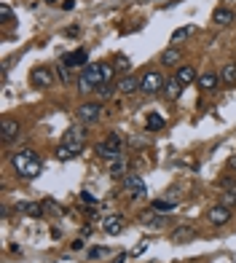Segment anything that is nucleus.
Listing matches in <instances>:
<instances>
[{"label":"nucleus","mask_w":236,"mask_h":263,"mask_svg":"<svg viewBox=\"0 0 236 263\" xmlns=\"http://www.w3.org/2000/svg\"><path fill=\"white\" fill-rule=\"evenodd\" d=\"M49 3H51V0H49Z\"/></svg>","instance_id":"nucleus-36"},{"label":"nucleus","mask_w":236,"mask_h":263,"mask_svg":"<svg viewBox=\"0 0 236 263\" xmlns=\"http://www.w3.org/2000/svg\"><path fill=\"white\" fill-rule=\"evenodd\" d=\"M218 83H220V76H215L212 70H207V73L199 76V86H202L204 91H215V89H218Z\"/></svg>","instance_id":"nucleus-16"},{"label":"nucleus","mask_w":236,"mask_h":263,"mask_svg":"<svg viewBox=\"0 0 236 263\" xmlns=\"http://www.w3.org/2000/svg\"><path fill=\"white\" fill-rule=\"evenodd\" d=\"M62 65H65V67H86V65H89V51H86V49L67 51V54L62 57Z\"/></svg>","instance_id":"nucleus-9"},{"label":"nucleus","mask_w":236,"mask_h":263,"mask_svg":"<svg viewBox=\"0 0 236 263\" xmlns=\"http://www.w3.org/2000/svg\"><path fill=\"white\" fill-rule=\"evenodd\" d=\"M100 116H102V105L100 102H84L78 107L81 124H94V121H100Z\"/></svg>","instance_id":"nucleus-7"},{"label":"nucleus","mask_w":236,"mask_h":263,"mask_svg":"<svg viewBox=\"0 0 236 263\" xmlns=\"http://www.w3.org/2000/svg\"><path fill=\"white\" fill-rule=\"evenodd\" d=\"M223 188H226V194H223V204H226V207L236 204V183L233 180H226V183H223Z\"/></svg>","instance_id":"nucleus-21"},{"label":"nucleus","mask_w":236,"mask_h":263,"mask_svg":"<svg viewBox=\"0 0 236 263\" xmlns=\"http://www.w3.org/2000/svg\"><path fill=\"white\" fill-rule=\"evenodd\" d=\"M164 94H167V100H172V102H174V100L183 94V83L177 81V78H169L167 83H164Z\"/></svg>","instance_id":"nucleus-17"},{"label":"nucleus","mask_w":236,"mask_h":263,"mask_svg":"<svg viewBox=\"0 0 236 263\" xmlns=\"http://www.w3.org/2000/svg\"><path fill=\"white\" fill-rule=\"evenodd\" d=\"M220 81L228 83V86H233L236 83V62H228V65L220 67Z\"/></svg>","instance_id":"nucleus-20"},{"label":"nucleus","mask_w":236,"mask_h":263,"mask_svg":"<svg viewBox=\"0 0 236 263\" xmlns=\"http://www.w3.org/2000/svg\"><path fill=\"white\" fill-rule=\"evenodd\" d=\"M164 81L161 73H156V70H150V73H145L143 78H140V91H145V94H159L164 89Z\"/></svg>","instance_id":"nucleus-5"},{"label":"nucleus","mask_w":236,"mask_h":263,"mask_svg":"<svg viewBox=\"0 0 236 263\" xmlns=\"http://www.w3.org/2000/svg\"><path fill=\"white\" fill-rule=\"evenodd\" d=\"M97 94H100V100H108V97H113V86H108V83H105V86L97 89Z\"/></svg>","instance_id":"nucleus-30"},{"label":"nucleus","mask_w":236,"mask_h":263,"mask_svg":"<svg viewBox=\"0 0 236 263\" xmlns=\"http://www.w3.org/2000/svg\"><path fill=\"white\" fill-rule=\"evenodd\" d=\"M16 210L25 212L27 218H41V215H43V207L35 204V201H22V204H16Z\"/></svg>","instance_id":"nucleus-19"},{"label":"nucleus","mask_w":236,"mask_h":263,"mask_svg":"<svg viewBox=\"0 0 236 263\" xmlns=\"http://www.w3.org/2000/svg\"><path fill=\"white\" fill-rule=\"evenodd\" d=\"M97 153H100V156L105 159V161H115V159H121L124 156V148H121V137H118V135H110L108 140H105V142H100V145H97Z\"/></svg>","instance_id":"nucleus-3"},{"label":"nucleus","mask_w":236,"mask_h":263,"mask_svg":"<svg viewBox=\"0 0 236 263\" xmlns=\"http://www.w3.org/2000/svg\"><path fill=\"white\" fill-rule=\"evenodd\" d=\"M207 220H209L212 226H226V223L231 220V207H226V204H215V207H209Z\"/></svg>","instance_id":"nucleus-8"},{"label":"nucleus","mask_w":236,"mask_h":263,"mask_svg":"<svg viewBox=\"0 0 236 263\" xmlns=\"http://www.w3.org/2000/svg\"><path fill=\"white\" fill-rule=\"evenodd\" d=\"M113 70H129V59L118 57V59H115V65H113Z\"/></svg>","instance_id":"nucleus-33"},{"label":"nucleus","mask_w":236,"mask_h":263,"mask_svg":"<svg viewBox=\"0 0 236 263\" xmlns=\"http://www.w3.org/2000/svg\"><path fill=\"white\" fill-rule=\"evenodd\" d=\"M19 124L16 121H11V118H6L3 121V126H0V137H3V142H14L16 137H19Z\"/></svg>","instance_id":"nucleus-12"},{"label":"nucleus","mask_w":236,"mask_h":263,"mask_svg":"<svg viewBox=\"0 0 236 263\" xmlns=\"http://www.w3.org/2000/svg\"><path fill=\"white\" fill-rule=\"evenodd\" d=\"M11 166L16 170L19 177H25V180H35L41 172H43V161L35 156L32 148H25V151H16L14 156H11Z\"/></svg>","instance_id":"nucleus-2"},{"label":"nucleus","mask_w":236,"mask_h":263,"mask_svg":"<svg viewBox=\"0 0 236 263\" xmlns=\"http://www.w3.org/2000/svg\"><path fill=\"white\" fill-rule=\"evenodd\" d=\"M233 19H236V14H233L231 8H215V14H212V22H215V25H220V27L233 25Z\"/></svg>","instance_id":"nucleus-15"},{"label":"nucleus","mask_w":236,"mask_h":263,"mask_svg":"<svg viewBox=\"0 0 236 263\" xmlns=\"http://www.w3.org/2000/svg\"><path fill=\"white\" fill-rule=\"evenodd\" d=\"M75 156H78V151L67 148V145H59V148H56V159H59V161H70V159H75Z\"/></svg>","instance_id":"nucleus-26"},{"label":"nucleus","mask_w":236,"mask_h":263,"mask_svg":"<svg viewBox=\"0 0 236 263\" xmlns=\"http://www.w3.org/2000/svg\"><path fill=\"white\" fill-rule=\"evenodd\" d=\"M56 76H59V81H62V83H67V81H70V67L62 65V67L56 70Z\"/></svg>","instance_id":"nucleus-31"},{"label":"nucleus","mask_w":236,"mask_h":263,"mask_svg":"<svg viewBox=\"0 0 236 263\" xmlns=\"http://www.w3.org/2000/svg\"><path fill=\"white\" fill-rule=\"evenodd\" d=\"M124 226H126V220L121 218V215H108V218L102 220V229H105V234H110V236L121 234V231H124Z\"/></svg>","instance_id":"nucleus-11"},{"label":"nucleus","mask_w":236,"mask_h":263,"mask_svg":"<svg viewBox=\"0 0 236 263\" xmlns=\"http://www.w3.org/2000/svg\"><path fill=\"white\" fill-rule=\"evenodd\" d=\"M228 166H231V170L236 172V156H231V159H228Z\"/></svg>","instance_id":"nucleus-35"},{"label":"nucleus","mask_w":236,"mask_h":263,"mask_svg":"<svg viewBox=\"0 0 236 263\" xmlns=\"http://www.w3.org/2000/svg\"><path fill=\"white\" fill-rule=\"evenodd\" d=\"M121 94H134L137 89H140V81L134 78V76H126V78H121L118 81V86H115Z\"/></svg>","instance_id":"nucleus-18"},{"label":"nucleus","mask_w":236,"mask_h":263,"mask_svg":"<svg viewBox=\"0 0 236 263\" xmlns=\"http://www.w3.org/2000/svg\"><path fill=\"white\" fill-rule=\"evenodd\" d=\"M126 153H124V156L121 159H115V161H110L108 164V170H110V175H121V172H126Z\"/></svg>","instance_id":"nucleus-25"},{"label":"nucleus","mask_w":236,"mask_h":263,"mask_svg":"<svg viewBox=\"0 0 236 263\" xmlns=\"http://www.w3.org/2000/svg\"><path fill=\"white\" fill-rule=\"evenodd\" d=\"M73 6H75V0H65V3H62L65 11H73Z\"/></svg>","instance_id":"nucleus-34"},{"label":"nucleus","mask_w":236,"mask_h":263,"mask_svg":"<svg viewBox=\"0 0 236 263\" xmlns=\"http://www.w3.org/2000/svg\"><path fill=\"white\" fill-rule=\"evenodd\" d=\"M124 191L132 199H145L148 196V185L140 175H124Z\"/></svg>","instance_id":"nucleus-4"},{"label":"nucleus","mask_w":236,"mask_h":263,"mask_svg":"<svg viewBox=\"0 0 236 263\" xmlns=\"http://www.w3.org/2000/svg\"><path fill=\"white\" fill-rule=\"evenodd\" d=\"M0 19H3V22H11V19H14V11H11L6 3L0 6Z\"/></svg>","instance_id":"nucleus-29"},{"label":"nucleus","mask_w":236,"mask_h":263,"mask_svg":"<svg viewBox=\"0 0 236 263\" xmlns=\"http://www.w3.org/2000/svg\"><path fill=\"white\" fill-rule=\"evenodd\" d=\"M78 199H81V204H89V207H94V204H97V199H94L91 194H81Z\"/></svg>","instance_id":"nucleus-32"},{"label":"nucleus","mask_w":236,"mask_h":263,"mask_svg":"<svg viewBox=\"0 0 236 263\" xmlns=\"http://www.w3.org/2000/svg\"><path fill=\"white\" fill-rule=\"evenodd\" d=\"M188 35H191V25H185V27H180V30H174V35H172V43H180V41H185Z\"/></svg>","instance_id":"nucleus-27"},{"label":"nucleus","mask_w":236,"mask_h":263,"mask_svg":"<svg viewBox=\"0 0 236 263\" xmlns=\"http://www.w3.org/2000/svg\"><path fill=\"white\" fill-rule=\"evenodd\" d=\"M102 255H108V250H105V247H91V250H89V258H91V260H97V258H102Z\"/></svg>","instance_id":"nucleus-28"},{"label":"nucleus","mask_w":236,"mask_h":263,"mask_svg":"<svg viewBox=\"0 0 236 263\" xmlns=\"http://www.w3.org/2000/svg\"><path fill=\"white\" fill-rule=\"evenodd\" d=\"M177 81L183 83V86H191L193 81H199V73H196V67H191V65H183V67H177V76H174Z\"/></svg>","instance_id":"nucleus-13"},{"label":"nucleus","mask_w":236,"mask_h":263,"mask_svg":"<svg viewBox=\"0 0 236 263\" xmlns=\"http://www.w3.org/2000/svg\"><path fill=\"white\" fill-rule=\"evenodd\" d=\"M30 81L35 83V86H41V89H49L51 83H54V76H51L49 67H35L32 76H30Z\"/></svg>","instance_id":"nucleus-10"},{"label":"nucleus","mask_w":236,"mask_h":263,"mask_svg":"<svg viewBox=\"0 0 236 263\" xmlns=\"http://www.w3.org/2000/svg\"><path fill=\"white\" fill-rule=\"evenodd\" d=\"M113 73H115L113 65H105V62L86 65V67H84V76H81V81H78V89H81V91L100 89V86H105V83H110Z\"/></svg>","instance_id":"nucleus-1"},{"label":"nucleus","mask_w":236,"mask_h":263,"mask_svg":"<svg viewBox=\"0 0 236 263\" xmlns=\"http://www.w3.org/2000/svg\"><path fill=\"white\" fill-rule=\"evenodd\" d=\"M164 124H167V121H164L159 113H148V132H161Z\"/></svg>","instance_id":"nucleus-23"},{"label":"nucleus","mask_w":236,"mask_h":263,"mask_svg":"<svg viewBox=\"0 0 236 263\" xmlns=\"http://www.w3.org/2000/svg\"><path fill=\"white\" fill-rule=\"evenodd\" d=\"M174 204H177L174 199H156V201H153V210H156V212H172Z\"/></svg>","instance_id":"nucleus-24"},{"label":"nucleus","mask_w":236,"mask_h":263,"mask_svg":"<svg viewBox=\"0 0 236 263\" xmlns=\"http://www.w3.org/2000/svg\"><path fill=\"white\" fill-rule=\"evenodd\" d=\"M193 236H196V231L191 229V226H180V229H174L169 234V239H172L174 245H185V242H191Z\"/></svg>","instance_id":"nucleus-14"},{"label":"nucleus","mask_w":236,"mask_h":263,"mask_svg":"<svg viewBox=\"0 0 236 263\" xmlns=\"http://www.w3.org/2000/svg\"><path fill=\"white\" fill-rule=\"evenodd\" d=\"M180 62V49H167L161 54V65H167V67H172V65H177Z\"/></svg>","instance_id":"nucleus-22"},{"label":"nucleus","mask_w":236,"mask_h":263,"mask_svg":"<svg viewBox=\"0 0 236 263\" xmlns=\"http://www.w3.org/2000/svg\"><path fill=\"white\" fill-rule=\"evenodd\" d=\"M84 142H86V132L81 129V126H70L67 132H65V137H62V145H67V148H73V151H84Z\"/></svg>","instance_id":"nucleus-6"}]
</instances>
